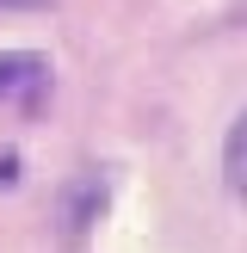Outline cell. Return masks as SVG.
Returning a JSON list of instances; mask_svg holds the SVG:
<instances>
[{
	"mask_svg": "<svg viewBox=\"0 0 247 253\" xmlns=\"http://www.w3.org/2000/svg\"><path fill=\"white\" fill-rule=\"evenodd\" d=\"M49 86V62L37 49H6L0 56V105H37Z\"/></svg>",
	"mask_w": 247,
	"mask_h": 253,
	"instance_id": "cell-1",
	"label": "cell"
},
{
	"mask_svg": "<svg viewBox=\"0 0 247 253\" xmlns=\"http://www.w3.org/2000/svg\"><path fill=\"white\" fill-rule=\"evenodd\" d=\"M222 179H229V192L247 204V111L229 124V136H222Z\"/></svg>",
	"mask_w": 247,
	"mask_h": 253,
	"instance_id": "cell-2",
	"label": "cell"
},
{
	"mask_svg": "<svg viewBox=\"0 0 247 253\" xmlns=\"http://www.w3.org/2000/svg\"><path fill=\"white\" fill-rule=\"evenodd\" d=\"M12 179H19V161L6 155V161H0V185H12Z\"/></svg>",
	"mask_w": 247,
	"mask_h": 253,
	"instance_id": "cell-3",
	"label": "cell"
}]
</instances>
